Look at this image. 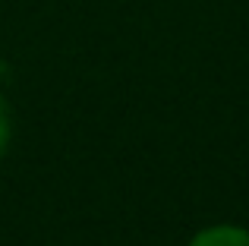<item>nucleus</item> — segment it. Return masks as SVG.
Instances as JSON below:
<instances>
[{"mask_svg":"<svg viewBox=\"0 0 249 246\" xmlns=\"http://www.w3.org/2000/svg\"><path fill=\"white\" fill-rule=\"evenodd\" d=\"M186 246H249V228L243 224H208L196 230Z\"/></svg>","mask_w":249,"mask_h":246,"instance_id":"f257e3e1","label":"nucleus"},{"mask_svg":"<svg viewBox=\"0 0 249 246\" xmlns=\"http://www.w3.org/2000/svg\"><path fill=\"white\" fill-rule=\"evenodd\" d=\"M10 142H13V107L6 101V95L0 92V158L6 155Z\"/></svg>","mask_w":249,"mask_h":246,"instance_id":"f03ea898","label":"nucleus"}]
</instances>
